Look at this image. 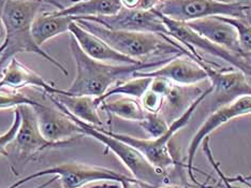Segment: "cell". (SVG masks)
Segmentation results:
<instances>
[{
	"instance_id": "21",
	"label": "cell",
	"mask_w": 251,
	"mask_h": 188,
	"mask_svg": "<svg viewBox=\"0 0 251 188\" xmlns=\"http://www.w3.org/2000/svg\"><path fill=\"white\" fill-rule=\"evenodd\" d=\"M151 81V78L132 77L129 80H125V81L118 82L117 84L114 85L104 95H102L101 97H97V101L99 102V105H101L104 100H107L114 95H122L140 100L142 96L150 89Z\"/></svg>"
},
{
	"instance_id": "37",
	"label": "cell",
	"mask_w": 251,
	"mask_h": 188,
	"mask_svg": "<svg viewBox=\"0 0 251 188\" xmlns=\"http://www.w3.org/2000/svg\"><path fill=\"white\" fill-rule=\"evenodd\" d=\"M4 48H5V45H4V43H3V44L1 45V47H0V56H1V54H2V52H3Z\"/></svg>"
},
{
	"instance_id": "38",
	"label": "cell",
	"mask_w": 251,
	"mask_h": 188,
	"mask_svg": "<svg viewBox=\"0 0 251 188\" xmlns=\"http://www.w3.org/2000/svg\"><path fill=\"white\" fill-rule=\"evenodd\" d=\"M103 185H104V184H102V185H95V186H90V187H87V188H101ZM84 188H85V187H84Z\"/></svg>"
},
{
	"instance_id": "1",
	"label": "cell",
	"mask_w": 251,
	"mask_h": 188,
	"mask_svg": "<svg viewBox=\"0 0 251 188\" xmlns=\"http://www.w3.org/2000/svg\"><path fill=\"white\" fill-rule=\"evenodd\" d=\"M48 0H0V19L5 29V48L0 56V73L19 53H33L54 65L65 76L68 70L32 37V23Z\"/></svg>"
},
{
	"instance_id": "23",
	"label": "cell",
	"mask_w": 251,
	"mask_h": 188,
	"mask_svg": "<svg viewBox=\"0 0 251 188\" xmlns=\"http://www.w3.org/2000/svg\"><path fill=\"white\" fill-rule=\"evenodd\" d=\"M220 19L227 22L235 27L238 36L239 47L245 54L251 53V24L245 19L227 18V16H219Z\"/></svg>"
},
{
	"instance_id": "3",
	"label": "cell",
	"mask_w": 251,
	"mask_h": 188,
	"mask_svg": "<svg viewBox=\"0 0 251 188\" xmlns=\"http://www.w3.org/2000/svg\"><path fill=\"white\" fill-rule=\"evenodd\" d=\"M45 96L56 107L65 112L74 123L81 127L84 135L91 136L93 139L103 144L107 150H110L124 163V166L129 170V172L132 174V178L140 182L142 186L145 188H156L164 183H168L169 179L167 172H162V171L156 169L134 147L113 136L107 133V130L95 127L93 125H89L78 119L68 111L59 101H57L52 95L45 94Z\"/></svg>"
},
{
	"instance_id": "35",
	"label": "cell",
	"mask_w": 251,
	"mask_h": 188,
	"mask_svg": "<svg viewBox=\"0 0 251 188\" xmlns=\"http://www.w3.org/2000/svg\"><path fill=\"white\" fill-rule=\"evenodd\" d=\"M229 1H233V2H241L244 4H248L251 7V0H229Z\"/></svg>"
},
{
	"instance_id": "39",
	"label": "cell",
	"mask_w": 251,
	"mask_h": 188,
	"mask_svg": "<svg viewBox=\"0 0 251 188\" xmlns=\"http://www.w3.org/2000/svg\"><path fill=\"white\" fill-rule=\"evenodd\" d=\"M245 180H247V181H249V182H251V175H249V176H246V178H244Z\"/></svg>"
},
{
	"instance_id": "6",
	"label": "cell",
	"mask_w": 251,
	"mask_h": 188,
	"mask_svg": "<svg viewBox=\"0 0 251 188\" xmlns=\"http://www.w3.org/2000/svg\"><path fill=\"white\" fill-rule=\"evenodd\" d=\"M49 175L58 176V182L62 188H84V186L88 184L101 181L115 182V183L118 184L122 183V182H138L132 176L122 174L110 168L93 166V164L81 163L76 161H69L37 171L35 173L16 181L9 188H19L27 183V182Z\"/></svg>"
},
{
	"instance_id": "26",
	"label": "cell",
	"mask_w": 251,
	"mask_h": 188,
	"mask_svg": "<svg viewBox=\"0 0 251 188\" xmlns=\"http://www.w3.org/2000/svg\"><path fill=\"white\" fill-rule=\"evenodd\" d=\"M140 102L146 112L160 113L164 105V97L152 92L151 89H148L147 92L142 96Z\"/></svg>"
},
{
	"instance_id": "31",
	"label": "cell",
	"mask_w": 251,
	"mask_h": 188,
	"mask_svg": "<svg viewBox=\"0 0 251 188\" xmlns=\"http://www.w3.org/2000/svg\"><path fill=\"white\" fill-rule=\"evenodd\" d=\"M121 188H142V186L139 182H122L119 183Z\"/></svg>"
},
{
	"instance_id": "14",
	"label": "cell",
	"mask_w": 251,
	"mask_h": 188,
	"mask_svg": "<svg viewBox=\"0 0 251 188\" xmlns=\"http://www.w3.org/2000/svg\"><path fill=\"white\" fill-rule=\"evenodd\" d=\"M191 30L197 32L199 36L208 40L218 47L226 49L230 52L245 56L241 47H239L238 36L235 27L229 23L220 19L219 16L205 18L185 23Z\"/></svg>"
},
{
	"instance_id": "2",
	"label": "cell",
	"mask_w": 251,
	"mask_h": 188,
	"mask_svg": "<svg viewBox=\"0 0 251 188\" xmlns=\"http://www.w3.org/2000/svg\"><path fill=\"white\" fill-rule=\"evenodd\" d=\"M70 50L75 61L76 76L68 89L58 94L70 96L101 97L118 82L132 78L136 71L157 67L163 61L144 62L134 65H114L90 58L79 48L75 38L70 35Z\"/></svg>"
},
{
	"instance_id": "30",
	"label": "cell",
	"mask_w": 251,
	"mask_h": 188,
	"mask_svg": "<svg viewBox=\"0 0 251 188\" xmlns=\"http://www.w3.org/2000/svg\"><path fill=\"white\" fill-rule=\"evenodd\" d=\"M124 8L127 9H140L142 0H121Z\"/></svg>"
},
{
	"instance_id": "13",
	"label": "cell",
	"mask_w": 251,
	"mask_h": 188,
	"mask_svg": "<svg viewBox=\"0 0 251 188\" xmlns=\"http://www.w3.org/2000/svg\"><path fill=\"white\" fill-rule=\"evenodd\" d=\"M133 78H164L171 82L184 86H192L198 83L208 80V76L204 68L199 64L193 56H177L170 61L165 62L162 67L151 71H136Z\"/></svg>"
},
{
	"instance_id": "19",
	"label": "cell",
	"mask_w": 251,
	"mask_h": 188,
	"mask_svg": "<svg viewBox=\"0 0 251 188\" xmlns=\"http://www.w3.org/2000/svg\"><path fill=\"white\" fill-rule=\"evenodd\" d=\"M75 22L74 18L66 15H58L52 12L39 13L32 23V37L40 47L56 36L69 31L70 25Z\"/></svg>"
},
{
	"instance_id": "15",
	"label": "cell",
	"mask_w": 251,
	"mask_h": 188,
	"mask_svg": "<svg viewBox=\"0 0 251 188\" xmlns=\"http://www.w3.org/2000/svg\"><path fill=\"white\" fill-rule=\"evenodd\" d=\"M69 32L75 38L83 52L90 58L114 65H134L142 62L116 52L103 40L84 29L77 22H73L70 25Z\"/></svg>"
},
{
	"instance_id": "4",
	"label": "cell",
	"mask_w": 251,
	"mask_h": 188,
	"mask_svg": "<svg viewBox=\"0 0 251 188\" xmlns=\"http://www.w3.org/2000/svg\"><path fill=\"white\" fill-rule=\"evenodd\" d=\"M84 29L103 40L116 52L130 57L134 60L143 61L142 59L148 56L155 55L159 52L167 53H182L192 56V52L180 47L179 43H174L168 36L157 35L151 32H135L124 30H112L97 23L77 20Z\"/></svg>"
},
{
	"instance_id": "28",
	"label": "cell",
	"mask_w": 251,
	"mask_h": 188,
	"mask_svg": "<svg viewBox=\"0 0 251 188\" xmlns=\"http://www.w3.org/2000/svg\"><path fill=\"white\" fill-rule=\"evenodd\" d=\"M152 81L151 83L150 89L152 90L159 95L163 96L164 98L167 97L171 90H172L174 83L171 82L170 80L164 79V78H151Z\"/></svg>"
},
{
	"instance_id": "41",
	"label": "cell",
	"mask_w": 251,
	"mask_h": 188,
	"mask_svg": "<svg viewBox=\"0 0 251 188\" xmlns=\"http://www.w3.org/2000/svg\"><path fill=\"white\" fill-rule=\"evenodd\" d=\"M250 24H251V20H250Z\"/></svg>"
},
{
	"instance_id": "20",
	"label": "cell",
	"mask_w": 251,
	"mask_h": 188,
	"mask_svg": "<svg viewBox=\"0 0 251 188\" xmlns=\"http://www.w3.org/2000/svg\"><path fill=\"white\" fill-rule=\"evenodd\" d=\"M99 109L105 111L110 115H115L119 118L126 119V121L138 123L143 121L147 113L143 109L139 99L126 96L113 101L104 100L100 105Z\"/></svg>"
},
{
	"instance_id": "27",
	"label": "cell",
	"mask_w": 251,
	"mask_h": 188,
	"mask_svg": "<svg viewBox=\"0 0 251 188\" xmlns=\"http://www.w3.org/2000/svg\"><path fill=\"white\" fill-rule=\"evenodd\" d=\"M202 149H203V152L205 153V155H206L208 161L212 163V166L214 168V170L217 172V174L219 175L220 178V181L221 183L224 184L225 188H232V185H231V182L229 181V179H227V176L225 175V173L222 172V170L220 169V164L219 162H217L215 161V157H214V154L212 152V149H210V145H209V136H207V138H205L202 142Z\"/></svg>"
},
{
	"instance_id": "40",
	"label": "cell",
	"mask_w": 251,
	"mask_h": 188,
	"mask_svg": "<svg viewBox=\"0 0 251 188\" xmlns=\"http://www.w3.org/2000/svg\"><path fill=\"white\" fill-rule=\"evenodd\" d=\"M247 55H248V56L250 57V58H251V53H250V54H247Z\"/></svg>"
},
{
	"instance_id": "22",
	"label": "cell",
	"mask_w": 251,
	"mask_h": 188,
	"mask_svg": "<svg viewBox=\"0 0 251 188\" xmlns=\"http://www.w3.org/2000/svg\"><path fill=\"white\" fill-rule=\"evenodd\" d=\"M151 139H157L168 132L170 125L160 113L147 112L146 116L139 123Z\"/></svg>"
},
{
	"instance_id": "24",
	"label": "cell",
	"mask_w": 251,
	"mask_h": 188,
	"mask_svg": "<svg viewBox=\"0 0 251 188\" xmlns=\"http://www.w3.org/2000/svg\"><path fill=\"white\" fill-rule=\"evenodd\" d=\"M37 100H33L30 97L24 95L18 90L12 92H1L0 90V110L12 109V107H19L21 106L33 107L38 105Z\"/></svg>"
},
{
	"instance_id": "33",
	"label": "cell",
	"mask_w": 251,
	"mask_h": 188,
	"mask_svg": "<svg viewBox=\"0 0 251 188\" xmlns=\"http://www.w3.org/2000/svg\"><path fill=\"white\" fill-rule=\"evenodd\" d=\"M55 181H58V176H54L53 179H50V181H48V182H45V183H43L42 185H39L38 187H36V188H45V187H48V186H50V184H53Z\"/></svg>"
},
{
	"instance_id": "5",
	"label": "cell",
	"mask_w": 251,
	"mask_h": 188,
	"mask_svg": "<svg viewBox=\"0 0 251 188\" xmlns=\"http://www.w3.org/2000/svg\"><path fill=\"white\" fill-rule=\"evenodd\" d=\"M212 93L213 87L212 85H210L208 88L205 89L201 95L197 97V98L192 101V104L185 112H182L177 118H175L174 121L170 124L168 132L157 139H141L129 134H116L110 132V130H107V133L112 134L113 136H115V138L126 142V143L129 144L130 146L134 147L135 150H138L156 169L162 171V172H167V170L169 168L175 167L176 164H178L177 161H175V158L172 156V153L170 151L169 144L171 140L173 139V136L177 134L181 128H184L186 125L189 123L191 117L193 116V114H195L196 110L198 109V107Z\"/></svg>"
},
{
	"instance_id": "36",
	"label": "cell",
	"mask_w": 251,
	"mask_h": 188,
	"mask_svg": "<svg viewBox=\"0 0 251 188\" xmlns=\"http://www.w3.org/2000/svg\"><path fill=\"white\" fill-rule=\"evenodd\" d=\"M101 188H121L119 185H111V184H104Z\"/></svg>"
},
{
	"instance_id": "16",
	"label": "cell",
	"mask_w": 251,
	"mask_h": 188,
	"mask_svg": "<svg viewBox=\"0 0 251 188\" xmlns=\"http://www.w3.org/2000/svg\"><path fill=\"white\" fill-rule=\"evenodd\" d=\"M0 79V89L10 88L18 90L22 87L32 86L43 90V93L55 95L60 92V88H57L54 83H50L41 76L28 68L24 64L13 57L9 64L3 68Z\"/></svg>"
},
{
	"instance_id": "9",
	"label": "cell",
	"mask_w": 251,
	"mask_h": 188,
	"mask_svg": "<svg viewBox=\"0 0 251 188\" xmlns=\"http://www.w3.org/2000/svg\"><path fill=\"white\" fill-rule=\"evenodd\" d=\"M112 30L151 32L157 35L169 36L160 14L155 9H127L122 8L115 15L99 16V18H85Z\"/></svg>"
},
{
	"instance_id": "12",
	"label": "cell",
	"mask_w": 251,
	"mask_h": 188,
	"mask_svg": "<svg viewBox=\"0 0 251 188\" xmlns=\"http://www.w3.org/2000/svg\"><path fill=\"white\" fill-rule=\"evenodd\" d=\"M36 113L39 128L47 140L60 143L84 136L81 127L58 107L39 104L31 107Z\"/></svg>"
},
{
	"instance_id": "8",
	"label": "cell",
	"mask_w": 251,
	"mask_h": 188,
	"mask_svg": "<svg viewBox=\"0 0 251 188\" xmlns=\"http://www.w3.org/2000/svg\"><path fill=\"white\" fill-rule=\"evenodd\" d=\"M18 110L21 114V124L12 144H14L15 153L22 161L26 162L44 151L65 149L75 143L76 140L60 142V143H54L47 140L39 128L36 113L32 107L29 106H21Z\"/></svg>"
},
{
	"instance_id": "34",
	"label": "cell",
	"mask_w": 251,
	"mask_h": 188,
	"mask_svg": "<svg viewBox=\"0 0 251 188\" xmlns=\"http://www.w3.org/2000/svg\"><path fill=\"white\" fill-rule=\"evenodd\" d=\"M156 188H185L182 186H179V185H174V184H170V183H164L160 186H158Z\"/></svg>"
},
{
	"instance_id": "17",
	"label": "cell",
	"mask_w": 251,
	"mask_h": 188,
	"mask_svg": "<svg viewBox=\"0 0 251 188\" xmlns=\"http://www.w3.org/2000/svg\"><path fill=\"white\" fill-rule=\"evenodd\" d=\"M122 8L121 0H73L69 7L60 5L54 12L58 15L71 16L77 21L85 18L115 15Z\"/></svg>"
},
{
	"instance_id": "7",
	"label": "cell",
	"mask_w": 251,
	"mask_h": 188,
	"mask_svg": "<svg viewBox=\"0 0 251 188\" xmlns=\"http://www.w3.org/2000/svg\"><path fill=\"white\" fill-rule=\"evenodd\" d=\"M250 8L248 4L224 0H159L153 9L169 19L188 23L214 16L246 20Z\"/></svg>"
},
{
	"instance_id": "25",
	"label": "cell",
	"mask_w": 251,
	"mask_h": 188,
	"mask_svg": "<svg viewBox=\"0 0 251 188\" xmlns=\"http://www.w3.org/2000/svg\"><path fill=\"white\" fill-rule=\"evenodd\" d=\"M21 124V114L18 110V107L13 112V122L11 127L5 132L4 134H0V156H9L8 153V146L12 144L14 141L16 134H18V130L20 128Z\"/></svg>"
},
{
	"instance_id": "10",
	"label": "cell",
	"mask_w": 251,
	"mask_h": 188,
	"mask_svg": "<svg viewBox=\"0 0 251 188\" xmlns=\"http://www.w3.org/2000/svg\"><path fill=\"white\" fill-rule=\"evenodd\" d=\"M251 114V96H243L232 101L231 104L224 106L213 111V113L205 119L202 126L198 129L196 134L192 136V139L188 146L187 152V169L191 180L198 184V182L193 174V161H195L196 154L199 150L200 145L205 138L209 136V134L216 129L221 127L222 125L229 123L234 118L246 116Z\"/></svg>"
},
{
	"instance_id": "32",
	"label": "cell",
	"mask_w": 251,
	"mask_h": 188,
	"mask_svg": "<svg viewBox=\"0 0 251 188\" xmlns=\"http://www.w3.org/2000/svg\"><path fill=\"white\" fill-rule=\"evenodd\" d=\"M4 40H5V29H4L2 21L0 19V47L4 43Z\"/></svg>"
},
{
	"instance_id": "29",
	"label": "cell",
	"mask_w": 251,
	"mask_h": 188,
	"mask_svg": "<svg viewBox=\"0 0 251 188\" xmlns=\"http://www.w3.org/2000/svg\"><path fill=\"white\" fill-rule=\"evenodd\" d=\"M230 181H236L239 183V185H233L232 182H231V185H232V188H251V183L249 181L245 180L244 178H242V176H237V178L233 179V178H229Z\"/></svg>"
},
{
	"instance_id": "18",
	"label": "cell",
	"mask_w": 251,
	"mask_h": 188,
	"mask_svg": "<svg viewBox=\"0 0 251 188\" xmlns=\"http://www.w3.org/2000/svg\"><path fill=\"white\" fill-rule=\"evenodd\" d=\"M52 96L57 101H59L68 111L81 121L98 128H102L103 126V122H102L98 112L100 105L97 101L96 97L70 96L62 94H55Z\"/></svg>"
},
{
	"instance_id": "11",
	"label": "cell",
	"mask_w": 251,
	"mask_h": 188,
	"mask_svg": "<svg viewBox=\"0 0 251 188\" xmlns=\"http://www.w3.org/2000/svg\"><path fill=\"white\" fill-rule=\"evenodd\" d=\"M193 57L198 60L208 76V81L213 87L214 110L231 104L232 101L243 96H251V85L246 76L237 71H218L204 62L197 53Z\"/></svg>"
}]
</instances>
